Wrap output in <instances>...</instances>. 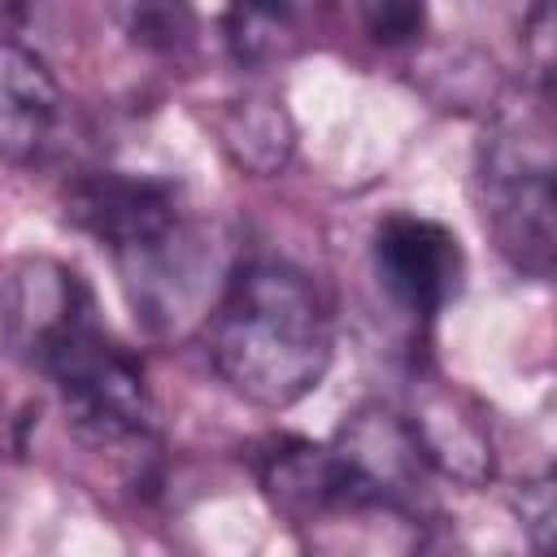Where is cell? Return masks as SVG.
I'll return each mask as SVG.
<instances>
[{"label":"cell","instance_id":"1","mask_svg":"<svg viewBox=\"0 0 557 557\" xmlns=\"http://www.w3.org/2000/svg\"><path fill=\"white\" fill-rule=\"evenodd\" d=\"M4 335L61 396L74 431L91 444L139 440L152 400L139 361L100 326L91 287L61 261H22L4 283Z\"/></svg>","mask_w":557,"mask_h":557},{"label":"cell","instance_id":"2","mask_svg":"<svg viewBox=\"0 0 557 557\" xmlns=\"http://www.w3.org/2000/svg\"><path fill=\"white\" fill-rule=\"evenodd\" d=\"M205 344L222 383L257 409H292L335 357L326 296L287 261L235 270L205 322Z\"/></svg>","mask_w":557,"mask_h":557},{"label":"cell","instance_id":"3","mask_svg":"<svg viewBox=\"0 0 557 557\" xmlns=\"http://www.w3.org/2000/svg\"><path fill=\"white\" fill-rule=\"evenodd\" d=\"M65 222L91 235L117 265L135 318L170 322L196 265L183 187L161 174L87 170L65 187Z\"/></svg>","mask_w":557,"mask_h":557},{"label":"cell","instance_id":"4","mask_svg":"<svg viewBox=\"0 0 557 557\" xmlns=\"http://www.w3.org/2000/svg\"><path fill=\"white\" fill-rule=\"evenodd\" d=\"M474 200L496 252L527 278L553 274L557 196L544 135L522 126H492L474 157Z\"/></svg>","mask_w":557,"mask_h":557},{"label":"cell","instance_id":"5","mask_svg":"<svg viewBox=\"0 0 557 557\" xmlns=\"http://www.w3.org/2000/svg\"><path fill=\"white\" fill-rule=\"evenodd\" d=\"M374 274L418 322L440 318L466 287V248L453 226L418 213H387L374 226Z\"/></svg>","mask_w":557,"mask_h":557},{"label":"cell","instance_id":"6","mask_svg":"<svg viewBox=\"0 0 557 557\" xmlns=\"http://www.w3.org/2000/svg\"><path fill=\"white\" fill-rule=\"evenodd\" d=\"M61 117V87L44 57L22 44H0V161H35Z\"/></svg>","mask_w":557,"mask_h":557},{"label":"cell","instance_id":"7","mask_svg":"<svg viewBox=\"0 0 557 557\" xmlns=\"http://www.w3.org/2000/svg\"><path fill=\"white\" fill-rule=\"evenodd\" d=\"M222 39L244 70L274 65L305 44L300 0H226Z\"/></svg>","mask_w":557,"mask_h":557},{"label":"cell","instance_id":"8","mask_svg":"<svg viewBox=\"0 0 557 557\" xmlns=\"http://www.w3.org/2000/svg\"><path fill=\"white\" fill-rule=\"evenodd\" d=\"M218 131L222 148L252 174H278L292 157V122L274 100H235Z\"/></svg>","mask_w":557,"mask_h":557},{"label":"cell","instance_id":"9","mask_svg":"<svg viewBox=\"0 0 557 557\" xmlns=\"http://www.w3.org/2000/svg\"><path fill=\"white\" fill-rule=\"evenodd\" d=\"M126 39L144 52H178L196 35L191 0H109Z\"/></svg>","mask_w":557,"mask_h":557},{"label":"cell","instance_id":"10","mask_svg":"<svg viewBox=\"0 0 557 557\" xmlns=\"http://www.w3.org/2000/svg\"><path fill=\"white\" fill-rule=\"evenodd\" d=\"M361 22L374 44L400 48L422 35L426 26V0H361Z\"/></svg>","mask_w":557,"mask_h":557},{"label":"cell","instance_id":"11","mask_svg":"<svg viewBox=\"0 0 557 557\" xmlns=\"http://www.w3.org/2000/svg\"><path fill=\"white\" fill-rule=\"evenodd\" d=\"M518 513H522V527L531 531V544L544 553L548 535H553V479L527 483L522 496H518Z\"/></svg>","mask_w":557,"mask_h":557}]
</instances>
